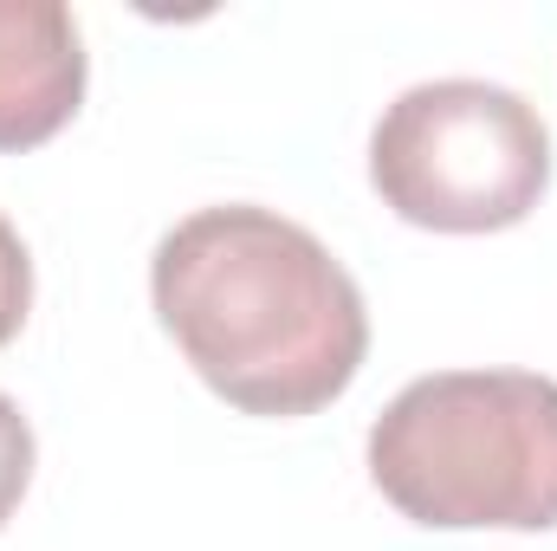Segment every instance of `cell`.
Masks as SVG:
<instances>
[{
  "instance_id": "obj_2",
  "label": "cell",
  "mask_w": 557,
  "mask_h": 551,
  "mask_svg": "<svg viewBox=\"0 0 557 551\" xmlns=\"http://www.w3.org/2000/svg\"><path fill=\"white\" fill-rule=\"evenodd\" d=\"M376 493L428 532L557 526V377L434 370L370 421Z\"/></svg>"
},
{
  "instance_id": "obj_6",
  "label": "cell",
  "mask_w": 557,
  "mask_h": 551,
  "mask_svg": "<svg viewBox=\"0 0 557 551\" xmlns=\"http://www.w3.org/2000/svg\"><path fill=\"white\" fill-rule=\"evenodd\" d=\"M26 311H33V254H26L20 228L0 215V344L20 338Z\"/></svg>"
},
{
  "instance_id": "obj_4",
  "label": "cell",
  "mask_w": 557,
  "mask_h": 551,
  "mask_svg": "<svg viewBox=\"0 0 557 551\" xmlns=\"http://www.w3.org/2000/svg\"><path fill=\"white\" fill-rule=\"evenodd\" d=\"M85 39L59 0H0V156L52 143L85 105Z\"/></svg>"
},
{
  "instance_id": "obj_5",
  "label": "cell",
  "mask_w": 557,
  "mask_h": 551,
  "mask_svg": "<svg viewBox=\"0 0 557 551\" xmlns=\"http://www.w3.org/2000/svg\"><path fill=\"white\" fill-rule=\"evenodd\" d=\"M33 461H39L33 421H26L20 403L0 390V526L20 513V500H26V487H33Z\"/></svg>"
},
{
  "instance_id": "obj_3",
  "label": "cell",
  "mask_w": 557,
  "mask_h": 551,
  "mask_svg": "<svg viewBox=\"0 0 557 551\" xmlns=\"http://www.w3.org/2000/svg\"><path fill=\"white\" fill-rule=\"evenodd\" d=\"M370 188L428 234L519 228L552 188V131L539 105L493 78L409 85L370 131Z\"/></svg>"
},
{
  "instance_id": "obj_1",
  "label": "cell",
  "mask_w": 557,
  "mask_h": 551,
  "mask_svg": "<svg viewBox=\"0 0 557 551\" xmlns=\"http://www.w3.org/2000/svg\"><path fill=\"white\" fill-rule=\"evenodd\" d=\"M149 305L227 409L267 421L331 409L370 357L350 267L311 228L253 201L175 221L149 254Z\"/></svg>"
}]
</instances>
